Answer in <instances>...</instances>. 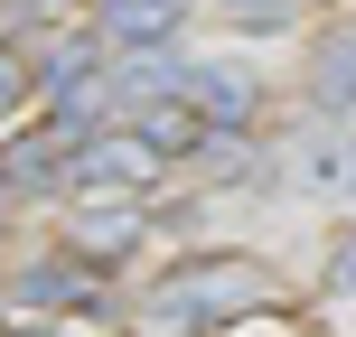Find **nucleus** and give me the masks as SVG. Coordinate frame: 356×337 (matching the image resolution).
I'll return each instance as SVG.
<instances>
[{"label":"nucleus","instance_id":"obj_7","mask_svg":"<svg viewBox=\"0 0 356 337\" xmlns=\"http://www.w3.org/2000/svg\"><path fill=\"white\" fill-rule=\"evenodd\" d=\"M19 94H29V56L0 47V113H19Z\"/></svg>","mask_w":356,"mask_h":337},{"label":"nucleus","instance_id":"obj_6","mask_svg":"<svg viewBox=\"0 0 356 337\" xmlns=\"http://www.w3.org/2000/svg\"><path fill=\"white\" fill-rule=\"evenodd\" d=\"M131 234H141V215H131V206H94V215H85V263H104V253H122Z\"/></svg>","mask_w":356,"mask_h":337},{"label":"nucleus","instance_id":"obj_4","mask_svg":"<svg viewBox=\"0 0 356 337\" xmlns=\"http://www.w3.org/2000/svg\"><path fill=\"white\" fill-rule=\"evenodd\" d=\"M178 94H188L197 113H216V122H244V113H253V85H244L234 66H197V75H188Z\"/></svg>","mask_w":356,"mask_h":337},{"label":"nucleus","instance_id":"obj_10","mask_svg":"<svg viewBox=\"0 0 356 337\" xmlns=\"http://www.w3.org/2000/svg\"><path fill=\"white\" fill-rule=\"evenodd\" d=\"M338 160H347V169H338V188H356V150H338Z\"/></svg>","mask_w":356,"mask_h":337},{"label":"nucleus","instance_id":"obj_12","mask_svg":"<svg viewBox=\"0 0 356 337\" xmlns=\"http://www.w3.org/2000/svg\"><path fill=\"white\" fill-rule=\"evenodd\" d=\"M0 197H10V169H0Z\"/></svg>","mask_w":356,"mask_h":337},{"label":"nucleus","instance_id":"obj_11","mask_svg":"<svg viewBox=\"0 0 356 337\" xmlns=\"http://www.w3.org/2000/svg\"><path fill=\"white\" fill-rule=\"evenodd\" d=\"M19 337H56V328H19Z\"/></svg>","mask_w":356,"mask_h":337},{"label":"nucleus","instance_id":"obj_5","mask_svg":"<svg viewBox=\"0 0 356 337\" xmlns=\"http://www.w3.org/2000/svg\"><path fill=\"white\" fill-rule=\"evenodd\" d=\"M319 104L328 113L356 104V38H328V47H319Z\"/></svg>","mask_w":356,"mask_h":337},{"label":"nucleus","instance_id":"obj_9","mask_svg":"<svg viewBox=\"0 0 356 337\" xmlns=\"http://www.w3.org/2000/svg\"><path fill=\"white\" fill-rule=\"evenodd\" d=\"M338 290H356V234L338 244Z\"/></svg>","mask_w":356,"mask_h":337},{"label":"nucleus","instance_id":"obj_3","mask_svg":"<svg viewBox=\"0 0 356 337\" xmlns=\"http://www.w3.org/2000/svg\"><path fill=\"white\" fill-rule=\"evenodd\" d=\"M178 19H188V0H94V28L113 47H160L178 38Z\"/></svg>","mask_w":356,"mask_h":337},{"label":"nucleus","instance_id":"obj_1","mask_svg":"<svg viewBox=\"0 0 356 337\" xmlns=\"http://www.w3.org/2000/svg\"><path fill=\"white\" fill-rule=\"evenodd\" d=\"M272 300V272L253 253H216V263H178L160 290L141 300V337H197L216 319H244Z\"/></svg>","mask_w":356,"mask_h":337},{"label":"nucleus","instance_id":"obj_2","mask_svg":"<svg viewBox=\"0 0 356 337\" xmlns=\"http://www.w3.org/2000/svg\"><path fill=\"white\" fill-rule=\"evenodd\" d=\"M150 169H160V150H150L131 122H113V131H94V141H75V160H66L75 197H122V188H141Z\"/></svg>","mask_w":356,"mask_h":337},{"label":"nucleus","instance_id":"obj_8","mask_svg":"<svg viewBox=\"0 0 356 337\" xmlns=\"http://www.w3.org/2000/svg\"><path fill=\"white\" fill-rule=\"evenodd\" d=\"M216 10H234V19H244V28H272V19H282L291 0H216Z\"/></svg>","mask_w":356,"mask_h":337}]
</instances>
